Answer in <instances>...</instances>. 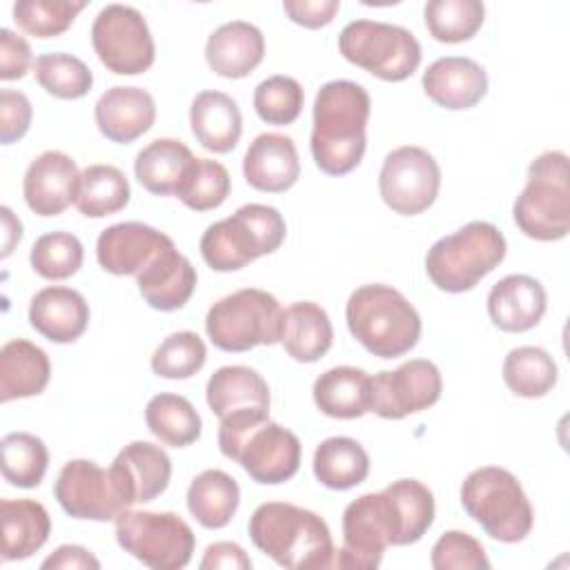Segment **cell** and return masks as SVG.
Instances as JSON below:
<instances>
[{
  "label": "cell",
  "instance_id": "52a82bcc",
  "mask_svg": "<svg viewBox=\"0 0 570 570\" xmlns=\"http://www.w3.org/2000/svg\"><path fill=\"white\" fill-rule=\"evenodd\" d=\"M505 238L497 225L472 220L428 249L425 272L443 292H470L505 258Z\"/></svg>",
  "mask_w": 570,
  "mask_h": 570
},
{
  "label": "cell",
  "instance_id": "11a10c76",
  "mask_svg": "<svg viewBox=\"0 0 570 570\" xmlns=\"http://www.w3.org/2000/svg\"><path fill=\"white\" fill-rule=\"evenodd\" d=\"M0 214H2V258H7L13 245L22 238V225L9 207H2Z\"/></svg>",
  "mask_w": 570,
  "mask_h": 570
},
{
  "label": "cell",
  "instance_id": "db71d44e",
  "mask_svg": "<svg viewBox=\"0 0 570 570\" xmlns=\"http://www.w3.org/2000/svg\"><path fill=\"white\" fill-rule=\"evenodd\" d=\"M42 570H98L100 561L82 546H60L42 563Z\"/></svg>",
  "mask_w": 570,
  "mask_h": 570
},
{
  "label": "cell",
  "instance_id": "3957f363",
  "mask_svg": "<svg viewBox=\"0 0 570 570\" xmlns=\"http://www.w3.org/2000/svg\"><path fill=\"white\" fill-rule=\"evenodd\" d=\"M252 543L289 570L332 568L334 543L327 523L312 510L285 501L261 503L247 523Z\"/></svg>",
  "mask_w": 570,
  "mask_h": 570
},
{
  "label": "cell",
  "instance_id": "cb8c5ba5",
  "mask_svg": "<svg viewBox=\"0 0 570 570\" xmlns=\"http://www.w3.org/2000/svg\"><path fill=\"white\" fill-rule=\"evenodd\" d=\"M29 323L51 343H73L89 325V305L80 292L51 285L31 298Z\"/></svg>",
  "mask_w": 570,
  "mask_h": 570
},
{
  "label": "cell",
  "instance_id": "277c9868",
  "mask_svg": "<svg viewBox=\"0 0 570 570\" xmlns=\"http://www.w3.org/2000/svg\"><path fill=\"white\" fill-rule=\"evenodd\" d=\"M345 321L350 334L379 358L407 354L421 336V316L414 305L383 283L356 287L347 298Z\"/></svg>",
  "mask_w": 570,
  "mask_h": 570
},
{
  "label": "cell",
  "instance_id": "f1b7e54d",
  "mask_svg": "<svg viewBox=\"0 0 570 570\" xmlns=\"http://www.w3.org/2000/svg\"><path fill=\"white\" fill-rule=\"evenodd\" d=\"M316 407L332 419H358L372 407V376L352 365L325 370L312 387Z\"/></svg>",
  "mask_w": 570,
  "mask_h": 570
},
{
  "label": "cell",
  "instance_id": "836d02e7",
  "mask_svg": "<svg viewBox=\"0 0 570 570\" xmlns=\"http://www.w3.org/2000/svg\"><path fill=\"white\" fill-rule=\"evenodd\" d=\"M240 503L236 479L223 470H203L187 488V510L209 530L225 528Z\"/></svg>",
  "mask_w": 570,
  "mask_h": 570
},
{
  "label": "cell",
  "instance_id": "f5cc1de1",
  "mask_svg": "<svg viewBox=\"0 0 570 570\" xmlns=\"http://www.w3.org/2000/svg\"><path fill=\"white\" fill-rule=\"evenodd\" d=\"M203 570H249L252 559L247 552L234 541H216L207 546L205 557L200 559Z\"/></svg>",
  "mask_w": 570,
  "mask_h": 570
},
{
  "label": "cell",
  "instance_id": "f546056e",
  "mask_svg": "<svg viewBox=\"0 0 570 570\" xmlns=\"http://www.w3.org/2000/svg\"><path fill=\"white\" fill-rule=\"evenodd\" d=\"M51 376V363L42 347L27 338H11L0 350V403L38 396Z\"/></svg>",
  "mask_w": 570,
  "mask_h": 570
},
{
  "label": "cell",
  "instance_id": "ee69618b",
  "mask_svg": "<svg viewBox=\"0 0 570 570\" xmlns=\"http://www.w3.org/2000/svg\"><path fill=\"white\" fill-rule=\"evenodd\" d=\"M85 7L87 2L82 0H18L13 4V20L29 36L56 38L73 24Z\"/></svg>",
  "mask_w": 570,
  "mask_h": 570
},
{
  "label": "cell",
  "instance_id": "bcb514c9",
  "mask_svg": "<svg viewBox=\"0 0 570 570\" xmlns=\"http://www.w3.org/2000/svg\"><path fill=\"white\" fill-rule=\"evenodd\" d=\"M303 87L292 76H269L254 89V109L267 125H292L303 111Z\"/></svg>",
  "mask_w": 570,
  "mask_h": 570
},
{
  "label": "cell",
  "instance_id": "ab89813d",
  "mask_svg": "<svg viewBox=\"0 0 570 570\" xmlns=\"http://www.w3.org/2000/svg\"><path fill=\"white\" fill-rule=\"evenodd\" d=\"M2 476L16 488H36L45 479L49 452L40 436L29 432H11L0 441Z\"/></svg>",
  "mask_w": 570,
  "mask_h": 570
},
{
  "label": "cell",
  "instance_id": "8d00e7d4",
  "mask_svg": "<svg viewBox=\"0 0 570 570\" xmlns=\"http://www.w3.org/2000/svg\"><path fill=\"white\" fill-rule=\"evenodd\" d=\"M145 423L160 443L171 448L191 445L198 441L203 428L200 414L191 401L174 392H160L149 399L145 407Z\"/></svg>",
  "mask_w": 570,
  "mask_h": 570
},
{
  "label": "cell",
  "instance_id": "d590c367",
  "mask_svg": "<svg viewBox=\"0 0 570 570\" xmlns=\"http://www.w3.org/2000/svg\"><path fill=\"white\" fill-rule=\"evenodd\" d=\"M314 476L330 490H350L370 474V456L365 448L350 436H330L314 450Z\"/></svg>",
  "mask_w": 570,
  "mask_h": 570
},
{
  "label": "cell",
  "instance_id": "1f68e13d",
  "mask_svg": "<svg viewBox=\"0 0 570 570\" xmlns=\"http://www.w3.org/2000/svg\"><path fill=\"white\" fill-rule=\"evenodd\" d=\"M2 561L29 559L38 552L51 532V519L42 503L33 499H2Z\"/></svg>",
  "mask_w": 570,
  "mask_h": 570
},
{
  "label": "cell",
  "instance_id": "60d3db41",
  "mask_svg": "<svg viewBox=\"0 0 570 570\" xmlns=\"http://www.w3.org/2000/svg\"><path fill=\"white\" fill-rule=\"evenodd\" d=\"M423 18L434 40L456 45L470 40L481 29L485 7L479 0H430Z\"/></svg>",
  "mask_w": 570,
  "mask_h": 570
},
{
  "label": "cell",
  "instance_id": "ffe728a7",
  "mask_svg": "<svg viewBox=\"0 0 570 570\" xmlns=\"http://www.w3.org/2000/svg\"><path fill=\"white\" fill-rule=\"evenodd\" d=\"M425 96L450 111L472 109L488 94L485 69L465 56H445L423 71Z\"/></svg>",
  "mask_w": 570,
  "mask_h": 570
},
{
  "label": "cell",
  "instance_id": "7402d4cb",
  "mask_svg": "<svg viewBox=\"0 0 570 570\" xmlns=\"http://www.w3.org/2000/svg\"><path fill=\"white\" fill-rule=\"evenodd\" d=\"M301 160L296 145L283 134L256 136L243 156V176L249 187L267 194H283L298 180Z\"/></svg>",
  "mask_w": 570,
  "mask_h": 570
},
{
  "label": "cell",
  "instance_id": "6da1fadb",
  "mask_svg": "<svg viewBox=\"0 0 570 570\" xmlns=\"http://www.w3.org/2000/svg\"><path fill=\"white\" fill-rule=\"evenodd\" d=\"M372 100L363 85L354 80H330L316 98L312 111V158L323 174L343 176L358 167L365 154V127Z\"/></svg>",
  "mask_w": 570,
  "mask_h": 570
},
{
  "label": "cell",
  "instance_id": "b9f144b4",
  "mask_svg": "<svg viewBox=\"0 0 570 570\" xmlns=\"http://www.w3.org/2000/svg\"><path fill=\"white\" fill-rule=\"evenodd\" d=\"M33 73L38 85L53 98L78 100L91 91L94 73L76 56L65 51L42 53L33 62Z\"/></svg>",
  "mask_w": 570,
  "mask_h": 570
},
{
  "label": "cell",
  "instance_id": "f35d334b",
  "mask_svg": "<svg viewBox=\"0 0 570 570\" xmlns=\"http://www.w3.org/2000/svg\"><path fill=\"white\" fill-rule=\"evenodd\" d=\"M557 363L543 347L521 345L510 350L503 361V381L517 396L541 399L557 385Z\"/></svg>",
  "mask_w": 570,
  "mask_h": 570
},
{
  "label": "cell",
  "instance_id": "e575fe53",
  "mask_svg": "<svg viewBox=\"0 0 570 570\" xmlns=\"http://www.w3.org/2000/svg\"><path fill=\"white\" fill-rule=\"evenodd\" d=\"M392 521H394V546L416 543L434 521V494L416 479H399L383 488Z\"/></svg>",
  "mask_w": 570,
  "mask_h": 570
},
{
  "label": "cell",
  "instance_id": "8fae6325",
  "mask_svg": "<svg viewBox=\"0 0 570 570\" xmlns=\"http://www.w3.org/2000/svg\"><path fill=\"white\" fill-rule=\"evenodd\" d=\"M118 546L154 570H180L191 561L196 537L176 512L122 510L116 519Z\"/></svg>",
  "mask_w": 570,
  "mask_h": 570
},
{
  "label": "cell",
  "instance_id": "8992f818",
  "mask_svg": "<svg viewBox=\"0 0 570 570\" xmlns=\"http://www.w3.org/2000/svg\"><path fill=\"white\" fill-rule=\"evenodd\" d=\"M461 505L488 537L501 543L523 541L534 523L532 505L519 479L499 465H483L465 476Z\"/></svg>",
  "mask_w": 570,
  "mask_h": 570
},
{
  "label": "cell",
  "instance_id": "c3c4849f",
  "mask_svg": "<svg viewBox=\"0 0 570 570\" xmlns=\"http://www.w3.org/2000/svg\"><path fill=\"white\" fill-rule=\"evenodd\" d=\"M430 563L436 570H481L490 568V559L481 541L461 530L443 532L432 546Z\"/></svg>",
  "mask_w": 570,
  "mask_h": 570
},
{
  "label": "cell",
  "instance_id": "9c48e42d",
  "mask_svg": "<svg viewBox=\"0 0 570 570\" xmlns=\"http://www.w3.org/2000/svg\"><path fill=\"white\" fill-rule=\"evenodd\" d=\"M281 321L283 307L276 296L258 287H243L209 307L205 330L218 350L247 352L256 345L278 343Z\"/></svg>",
  "mask_w": 570,
  "mask_h": 570
},
{
  "label": "cell",
  "instance_id": "4fadbf2b",
  "mask_svg": "<svg viewBox=\"0 0 570 570\" xmlns=\"http://www.w3.org/2000/svg\"><path fill=\"white\" fill-rule=\"evenodd\" d=\"M387 546H394V523L385 492L361 494L343 510V546L334 550L332 568L374 570Z\"/></svg>",
  "mask_w": 570,
  "mask_h": 570
},
{
  "label": "cell",
  "instance_id": "74e56055",
  "mask_svg": "<svg viewBox=\"0 0 570 570\" xmlns=\"http://www.w3.org/2000/svg\"><path fill=\"white\" fill-rule=\"evenodd\" d=\"M131 187L127 176L114 165H89L80 171L76 207L87 218H102L127 207Z\"/></svg>",
  "mask_w": 570,
  "mask_h": 570
},
{
  "label": "cell",
  "instance_id": "484cf974",
  "mask_svg": "<svg viewBox=\"0 0 570 570\" xmlns=\"http://www.w3.org/2000/svg\"><path fill=\"white\" fill-rule=\"evenodd\" d=\"M265 56V38L258 27L245 20H232L212 31L205 45L209 69L223 78L249 76Z\"/></svg>",
  "mask_w": 570,
  "mask_h": 570
},
{
  "label": "cell",
  "instance_id": "4316f807",
  "mask_svg": "<svg viewBox=\"0 0 570 570\" xmlns=\"http://www.w3.org/2000/svg\"><path fill=\"white\" fill-rule=\"evenodd\" d=\"M196 156L176 138H156L136 154V180L156 196H178Z\"/></svg>",
  "mask_w": 570,
  "mask_h": 570
},
{
  "label": "cell",
  "instance_id": "7a4b0ae2",
  "mask_svg": "<svg viewBox=\"0 0 570 570\" xmlns=\"http://www.w3.org/2000/svg\"><path fill=\"white\" fill-rule=\"evenodd\" d=\"M218 448L263 485L289 481L301 465L298 436L269 421V410H240L220 419Z\"/></svg>",
  "mask_w": 570,
  "mask_h": 570
},
{
  "label": "cell",
  "instance_id": "4dcf8cb0",
  "mask_svg": "<svg viewBox=\"0 0 570 570\" xmlns=\"http://www.w3.org/2000/svg\"><path fill=\"white\" fill-rule=\"evenodd\" d=\"M334 330L327 312L314 301H298L283 309L281 341L298 363H314L332 347Z\"/></svg>",
  "mask_w": 570,
  "mask_h": 570
},
{
  "label": "cell",
  "instance_id": "816d5d0a",
  "mask_svg": "<svg viewBox=\"0 0 570 570\" xmlns=\"http://www.w3.org/2000/svg\"><path fill=\"white\" fill-rule=\"evenodd\" d=\"M338 0H285L283 11L287 18L305 29H321L327 27L334 16L338 13Z\"/></svg>",
  "mask_w": 570,
  "mask_h": 570
},
{
  "label": "cell",
  "instance_id": "83f0119b",
  "mask_svg": "<svg viewBox=\"0 0 570 570\" xmlns=\"http://www.w3.org/2000/svg\"><path fill=\"white\" fill-rule=\"evenodd\" d=\"M189 125L196 142L214 154L232 151L243 134V116L236 100L216 89H205L191 100Z\"/></svg>",
  "mask_w": 570,
  "mask_h": 570
},
{
  "label": "cell",
  "instance_id": "5b68a950",
  "mask_svg": "<svg viewBox=\"0 0 570 570\" xmlns=\"http://www.w3.org/2000/svg\"><path fill=\"white\" fill-rule=\"evenodd\" d=\"M285 218L276 207L249 203L212 223L200 236V256L214 272H236L274 254L285 240Z\"/></svg>",
  "mask_w": 570,
  "mask_h": 570
},
{
  "label": "cell",
  "instance_id": "30bf717a",
  "mask_svg": "<svg viewBox=\"0 0 570 570\" xmlns=\"http://www.w3.org/2000/svg\"><path fill=\"white\" fill-rule=\"evenodd\" d=\"M341 56L363 71L401 82L421 65V45L405 27L379 20H352L338 33Z\"/></svg>",
  "mask_w": 570,
  "mask_h": 570
},
{
  "label": "cell",
  "instance_id": "f907efd6",
  "mask_svg": "<svg viewBox=\"0 0 570 570\" xmlns=\"http://www.w3.org/2000/svg\"><path fill=\"white\" fill-rule=\"evenodd\" d=\"M31 62L29 42L7 27L0 29V78L20 80L29 71Z\"/></svg>",
  "mask_w": 570,
  "mask_h": 570
},
{
  "label": "cell",
  "instance_id": "ac0fdd59",
  "mask_svg": "<svg viewBox=\"0 0 570 570\" xmlns=\"http://www.w3.org/2000/svg\"><path fill=\"white\" fill-rule=\"evenodd\" d=\"M174 240L138 220L116 223L100 232L96 243L98 265L114 276H138Z\"/></svg>",
  "mask_w": 570,
  "mask_h": 570
},
{
  "label": "cell",
  "instance_id": "44dd1931",
  "mask_svg": "<svg viewBox=\"0 0 570 570\" xmlns=\"http://www.w3.org/2000/svg\"><path fill=\"white\" fill-rule=\"evenodd\" d=\"M94 118L107 140L129 145L151 129L156 120V102L142 87L116 85L98 98Z\"/></svg>",
  "mask_w": 570,
  "mask_h": 570
},
{
  "label": "cell",
  "instance_id": "9a60e30c",
  "mask_svg": "<svg viewBox=\"0 0 570 570\" xmlns=\"http://www.w3.org/2000/svg\"><path fill=\"white\" fill-rule=\"evenodd\" d=\"M443 379L428 358H410L396 370L372 376V407L381 419H405L432 407L441 399Z\"/></svg>",
  "mask_w": 570,
  "mask_h": 570
},
{
  "label": "cell",
  "instance_id": "681fc988",
  "mask_svg": "<svg viewBox=\"0 0 570 570\" xmlns=\"http://www.w3.org/2000/svg\"><path fill=\"white\" fill-rule=\"evenodd\" d=\"M31 102L22 91L2 89L0 91V140L2 145H11L20 140L31 125Z\"/></svg>",
  "mask_w": 570,
  "mask_h": 570
},
{
  "label": "cell",
  "instance_id": "d6986e66",
  "mask_svg": "<svg viewBox=\"0 0 570 570\" xmlns=\"http://www.w3.org/2000/svg\"><path fill=\"white\" fill-rule=\"evenodd\" d=\"M80 171L71 156L58 149H47L31 160L22 178L27 207L38 216H58L76 203Z\"/></svg>",
  "mask_w": 570,
  "mask_h": 570
},
{
  "label": "cell",
  "instance_id": "e0dca14e",
  "mask_svg": "<svg viewBox=\"0 0 570 570\" xmlns=\"http://www.w3.org/2000/svg\"><path fill=\"white\" fill-rule=\"evenodd\" d=\"M109 474L125 508H131L136 503H149L167 490L171 459L156 443L131 441L116 454Z\"/></svg>",
  "mask_w": 570,
  "mask_h": 570
},
{
  "label": "cell",
  "instance_id": "7bdbcfd3",
  "mask_svg": "<svg viewBox=\"0 0 570 570\" xmlns=\"http://www.w3.org/2000/svg\"><path fill=\"white\" fill-rule=\"evenodd\" d=\"M85 258V247L71 232H49L31 245L29 263L33 272L47 281H65L73 276Z\"/></svg>",
  "mask_w": 570,
  "mask_h": 570
},
{
  "label": "cell",
  "instance_id": "f6af8a7d",
  "mask_svg": "<svg viewBox=\"0 0 570 570\" xmlns=\"http://www.w3.org/2000/svg\"><path fill=\"white\" fill-rule=\"evenodd\" d=\"M207 358L205 341L189 330L169 334L151 354V370L156 376L183 381L200 372Z\"/></svg>",
  "mask_w": 570,
  "mask_h": 570
},
{
  "label": "cell",
  "instance_id": "d4e9b609",
  "mask_svg": "<svg viewBox=\"0 0 570 570\" xmlns=\"http://www.w3.org/2000/svg\"><path fill=\"white\" fill-rule=\"evenodd\" d=\"M196 269L176 245L163 249L138 276L136 285L145 303L160 312L180 309L196 289Z\"/></svg>",
  "mask_w": 570,
  "mask_h": 570
},
{
  "label": "cell",
  "instance_id": "5bb4252c",
  "mask_svg": "<svg viewBox=\"0 0 570 570\" xmlns=\"http://www.w3.org/2000/svg\"><path fill=\"white\" fill-rule=\"evenodd\" d=\"M439 187V163L423 147L403 145L385 156L379 174V191L394 214H423L436 200Z\"/></svg>",
  "mask_w": 570,
  "mask_h": 570
},
{
  "label": "cell",
  "instance_id": "7dc6e473",
  "mask_svg": "<svg viewBox=\"0 0 570 570\" xmlns=\"http://www.w3.org/2000/svg\"><path fill=\"white\" fill-rule=\"evenodd\" d=\"M232 191V178L225 165L212 158H196L178 198L194 212H209L225 203Z\"/></svg>",
  "mask_w": 570,
  "mask_h": 570
},
{
  "label": "cell",
  "instance_id": "603a6c76",
  "mask_svg": "<svg viewBox=\"0 0 570 570\" xmlns=\"http://www.w3.org/2000/svg\"><path fill=\"white\" fill-rule=\"evenodd\" d=\"M548 307L543 285L528 274H510L497 281L488 294L490 321L503 332H528L539 325Z\"/></svg>",
  "mask_w": 570,
  "mask_h": 570
},
{
  "label": "cell",
  "instance_id": "7c38bea8",
  "mask_svg": "<svg viewBox=\"0 0 570 570\" xmlns=\"http://www.w3.org/2000/svg\"><path fill=\"white\" fill-rule=\"evenodd\" d=\"M91 45L107 71L118 76L145 73L156 58L154 38L142 13L127 4H107L91 24Z\"/></svg>",
  "mask_w": 570,
  "mask_h": 570
},
{
  "label": "cell",
  "instance_id": "d6a6232c",
  "mask_svg": "<svg viewBox=\"0 0 570 570\" xmlns=\"http://www.w3.org/2000/svg\"><path fill=\"white\" fill-rule=\"evenodd\" d=\"M205 399L218 419L240 410H269L267 381L247 365L218 367L207 381Z\"/></svg>",
  "mask_w": 570,
  "mask_h": 570
},
{
  "label": "cell",
  "instance_id": "ba28073f",
  "mask_svg": "<svg viewBox=\"0 0 570 570\" xmlns=\"http://www.w3.org/2000/svg\"><path fill=\"white\" fill-rule=\"evenodd\" d=\"M517 227L534 240H561L570 232V178L563 151H543L528 167V183L512 207Z\"/></svg>",
  "mask_w": 570,
  "mask_h": 570
},
{
  "label": "cell",
  "instance_id": "2e32d148",
  "mask_svg": "<svg viewBox=\"0 0 570 570\" xmlns=\"http://www.w3.org/2000/svg\"><path fill=\"white\" fill-rule=\"evenodd\" d=\"M53 497L73 519L111 521L127 510L109 470L89 459H73L62 465L53 483Z\"/></svg>",
  "mask_w": 570,
  "mask_h": 570
}]
</instances>
